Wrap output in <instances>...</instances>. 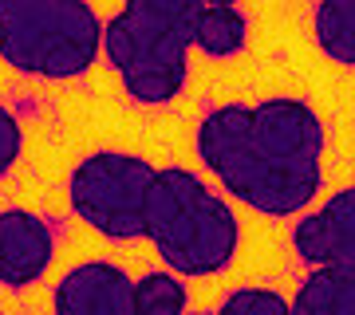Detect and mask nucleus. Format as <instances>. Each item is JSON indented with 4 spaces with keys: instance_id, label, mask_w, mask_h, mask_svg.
Here are the masks:
<instances>
[{
    "instance_id": "obj_1",
    "label": "nucleus",
    "mask_w": 355,
    "mask_h": 315,
    "mask_svg": "<svg viewBox=\"0 0 355 315\" xmlns=\"http://www.w3.org/2000/svg\"><path fill=\"white\" fill-rule=\"evenodd\" d=\"M146 240L182 280L217 276L233 264L241 225L233 205L182 165H162L146 197Z\"/></svg>"
},
{
    "instance_id": "obj_2",
    "label": "nucleus",
    "mask_w": 355,
    "mask_h": 315,
    "mask_svg": "<svg viewBox=\"0 0 355 315\" xmlns=\"http://www.w3.org/2000/svg\"><path fill=\"white\" fill-rule=\"evenodd\" d=\"M198 4L202 0H130L103 20V55L135 102L166 107L182 95Z\"/></svg>"
},
{
    "instance_id": "obj_3",
    "label": "nucleus",
    "mask_w": 355,
    "mask_h": 315,
    "mask_svg": "<svg viewBox=\"0 0 355 315\" xmlns=\"http://www.w3.org/2000/svg\"><path fill=\"white\" fill-rule=\"evenodd\" d=\"M193 150L229 197L265 217H296L316 201L324 177H304L268 158L253 134V107L225 102L198 123Z\"/></svg>"
},
{
    "instance_id": "obj_4",
    "label": "nucleus",
    "mask_w": 355,
    "mask_h": 315,
    "mask_svg": "<svg viewBox=\"0 0 355 315\" xmlns=\"http://www.w3.org/2000/svg\"><path fill=\"white\" fill-rule=\"evenodd\" d=\"M103 55V16L83 0H0V60L28 79H79Z\"/></svg>"
},
{
    "instance_id": "obj_5",
    "label": "nucleus",
    "mask_w": 355,
    "mask_h": 315,
    "mask_svg": "<svg viewBox=\"0 0 355 315\" xmlns=\"http://www.w3.org/2000/svg\"><path fill=\"white\" fill-rule=\"evenodd\" d=\"M158 165L130 150H91L67 177V201L91 233L107 240L146 237V197Z\"/></svg>"
},
{
    "instance_id": "obj_6",
    "label": "nucleus",
    "mask_w": 355,
    "mask_h": 315,
    "mask_svg": "<svg viewBox=\"0 0 355 315\" xmlns=\"http://www.w3.org/2000/svg\"><path fill=\"white\" fill-rule=\"evenodd\" d=\"M253 134L272 162L304 177H324V118L304 99H261L253 107Z\"/></svg>"
},
{
    "instance_id": "obj_7",
    "label": "nucleus",
    "mask_w": 355,
    "mask_h": 315,
    "mask_svg": "<svg viewBox=\"0 0 355 315\" xmlns=\"http://www.w3.org/2000/svg\"><path fill=\"white\" fill-rule=\"evenodd\" d=\"M292 249L312 268L355 272V186L336 189L328 201L304 213L292 228Z\"/></svg>"
},
{
    "instance_id": "obj_8",
    "label": "nucleus",
    "mask_w": 355,
    "mask_h": 315,
    "mask_svg": "<svg viewBox=\"0 0 355 315\" xmlns=\"http://www.w3.org/2000/svg\"><path fill=\"white\" fill-rule=\"evenodd\" d=\"M55 315H135V280L111 260H83L51 288Z\"/></svg>"
},
{
    "instance_id": "obj_9",
    "label": "nucleus",
    "mask_w": 355,
    "mask_h": 315,
    "mask_svg": "<svg viewBox=\"0 0 355 315\" xmlns=\"http://www.w3.org/2000/svg\"><path fill=\"white\" fill-rule=\"evenodd\" d=\"M55 256L51 225L32 209H0V284L4 288H28L40 284Z\"/></svg>"
},
{
    "instance_id": "obj_10",
    "label": "nucleus",
    "mask_w": 355,
    "mask_h": 315,
    "mask_svg": "<svg viewBox=\"0 0 355 315\" xmlns=\"http://www.w3.org/2000/svg\"><path fill=\"white\" fill-rule=\"evenodd\" d=\"M249 44V20L237 4L229 0H214V4H198L193 16V48L214 55V60H229Z\"/></svg>"
},
{
    "instance_id": "obj_11",
    "label": "nucleus",
    "mask_w": 355,
    "mask_h": 315,
    "mask_svg": "<svg viewBox=\"0 0 355 315\" xmlns=\"http://www.w3.org/2000/svg\"><path fill=\"white\" fill-rule=\"evenodd\" d=\"M288 307L292 315H355V272L312 268L300 280Z\"/></svg>"
},
{
    "instance_id": "obj_12",
    "label": "nucleus",
    "mask_w": 355,
    "mask_h": 315,
    "mask_svg": "<svg viewBox=\"0 0 355 315\" xmlns=\"http://www.w3.org/2000/svg\"><path fill=\"white\" fill-rule=\"evenodd\" d=\"M316 48L340 67H355V0H320L312 12Z\"/></svg>"
},
{
    "instance_id": "obj_13",
    "label": "nucleus",
    "mask_w": 355,
    "mask_h": 315,
    "mask_svg": "<svg viewBox=\"0 0 355 315\" xmlns=\"http://www.w3.org/2000/svg\"><path fill=\"white\" fill-rule=\"evenodd\" d=\"M186 307H190V288L170 268L162 272L154 268L135 280V315H186Z\"/></svg>"
},
{
    "instance_id": "obj_14",
    "label": "nucleus",
    "mask_w": 355,
    "mask_h": 315,
    "mask_svg": "<svg viewBox=\"0 0 355 315\" xmlns=\"http://www.w3.org/2000/svg\"><path fill=\"white\" fill-rule=\"evenodd\" d=\"M214 315H292V307L272 288H237L221 300Z\"/></svg>"
},
{
    "instance_id": "obj_15",
    "label": "nucleus",
    "mask_w": 355,
    "mask_h": 315,
    "mask_svg": "<svg viewBox=\"0 0 355 315\" xmlns=\"http://www.w3.org/2000/svg\"><path fill=\"white\" fill-rule=\"evenodd\" d=\"M20 150H24V126L0 102V177L12 174V165L20 162Z\"/></svg>"
},
{
    "instance_id": "obj_16",
    "label": "nucleus",
    "mask_w": 355,
    "mask_h": 315,
    "mask_svg": "<svg viewBox=\"0 0 355 315\" xmlns=\"http://www.w3.org/2000/svg\"><path fill=\"white\" fill-rule=\"evenodd\" d=\"M186 315H214V312H186Z\"/></svg>"
}]
</instances>
